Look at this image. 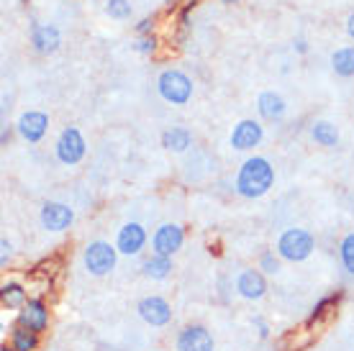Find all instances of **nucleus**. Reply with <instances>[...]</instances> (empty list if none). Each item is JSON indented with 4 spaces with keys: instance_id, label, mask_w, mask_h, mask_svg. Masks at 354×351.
<instances>
[{
    "instance_id": "nucleus-1",
    "label": "nucleus",
    "mask_w": 354,
    "mask_h": 351,
    "mask_svg": "<svg viewBox=\"0 0 354 351\" xmlns=\"http://www.w3.org/2000/svg\"><path fill=\"white\" fill-rule=\"evenodd\" d=\"M274 184V167L267 157H259V154H252L241 162V167L236 169V177H234V190L239 198H247V200H257L262 195H267Z\"/></svg>"
},
{
    "instance_id": "nucleus-2",
    "label": "nucleus",
    "mask_w": 354,
    "mask_h": 351,
    "mask_svg": "<svg viewBox=\"0 0 354 351\" xmlns=\"http://www.w3.org/2000/svg\"><path fill=\"white\" fill-rule=\"evenodd\" d=\"M274 252L280 254L283 262L301 264L310 259V254L316 252V236L308 229H285L277 241H274Z\"/></svg>"
},
{
    "instance_id": "nucleus-3",
    "label": "nucleus",
    "mask_w": 354,
    "mask_h": 351,
    "mask_svg": "<svg viewBox=\"0 0 354 351\" xmlns=\"http://www.w3.org/2000/svg\"><path fill=\"white\" fill-rule=\"evenodd\" d=\"M118 264V249L111 241L95 238L82 249V267L93 277H108Z\"/></svg>"
},
{
    "instance_id": "nucleus-4",
    "label": "nucleus",
    "mask_w": 354,
    "mask_h": 351,
    "mask_svg": "<svg viewBox=\"0 0 354 351\" xmlns=\"http://www.w3.org/2000/svg\"><path fill=\"white\" fill-rule=\"evenodd\" d=\"M157 93L169 106H187L193 97V79L183 70H165L157 77Z\"/></svg>"
},
{
    "instance_id": "nucleus-5",
    "label": "nucleus",
    "mask_w": 354,
    "mask_h": 351,
    "mask_svg": "<svg viewBox=\"0 0 354 351\" xmlns=\"http://www.w3.org/2000/svg\"><path fill=\"white\" fill-rule=\"evenodd\" d=\"M85 154H88V141H85L82 131L77 126H64L57 144H54L57 162L64 164V167H75V164H80L82 159H85Z\"/></svg>"
},
{
    "instance_id": "nucleus-6",
    "label": "nucleus",
    "mask_w": 354,
    "mask_h": 351,
    "mask_svg": "<svg viewBox=\"0 0 354 351\" xmlns=\"http://www.w3.org/2000/svg\"><path fill=\"white\" fill-rule=\"evenodd\" d=\"M185 244V229L180 223H160L154 234H151V254H160V256H172L183 249Z\"/></svg>"
},
{
    "instance_id": "nucleus-7",
    "label": "nucleus",
    "mask_w": 354,
    "mask_h": 351,
    "mask_svg": "<svg viewBox=\"0 0 354 351\" xmlns=\"http://www.w3.org/2000/svg\"><path fill=\"white\" fill-rule=\"evenodd\" d=\"M39 223L49 234H64L75 223V208H70L67 202L59 200H46L41 205V211H39Z\"/></svg>"
},
{
    "instance_id": "nucleus-8",
    "label": "nucleus",
    "mask_w": 354,
    "mask_h": 351,
    "mask_svg": "<svg viewBox=\"0 0 354 351\" xmlns=\"http://www.w3.org/2000/svg\"><path fill=\"white\" fill-rule=\"evenodd\" d=\"M262 139H265V126L257 118H241L239 123H234L229 133V144L234 151H254Z\"/></svg>"
},
{
    "instance_id": "nucleus-9",
    "label": "nucleus",
    "mask_w": 354,
    "mask_h": 351,
    "mask_svg": "<svg viewBox=\"0 0 354 351\" xmlns=\"http://www.w3.org/2000/svg\"><path fill=\"white\" fill-rule=\"evenodd\" d=\"M149 244V234L139 220H126L124 226L115 234V249L121 256H136L142 254Z\"/></svg>"
},
{
    "instance_id": "nucleus-10",
    "label": "nucleus",
    "mask_w": 354,
    "mask_h": 351,
    "mask_svg": "<svg viewBox=\"0 0 354 351\" xmlns=\"http://www.w3.org/2000/svg\"><path fill=\"white\" fill-rule=\"evenodd\" d=\"M175 351H216L213 334L201 323H187L175 339Z\"/></svg>"
},
{
    "instance_id": "nucleus-11",
    "label": "nucleus",
    "mask_w": 354,
    "mask_h": 351,
    "mask_svg": "<svg viewBox=\"0 0 354 351\" xmlns=\"http://www.w3.org/2000/svg\"><path fill=\"white\" fill-rule=\"evenodd\" d=\"M49 321H52V310L46 305L44 298H28V303L21 310H18V325H26L28 331L34 334H44L49 328Z\"/></svg>"
},
{
    "instance_id": "nucleus-12",
    "label": "nucleus",
    "mask_w": 354,
    "mask_h": 351,
    "mask_svg": "<svg viewBox=\"0 0 354 351\" xmlns=\"http://www.w3.org/2000/svg\"><path fill=\"white\" fill-rule=\"evenodd\" d=\"M136 313L151 328H165L172 321V305L162 295H147V298H142L139 305H136Z\"/></svg>"
},
{
    "instance_id": "nucleus-13",
    "label": "nucleus",
    "mask_w": 354,
    "mask_h": 351,
    "mask_svg": "<svg viewBox=\"0 0 354 351\" xmlns=\"http://www.w3.org/2000/svg\"><path fill=\"white\" fill-rule=\"evenodd\" d=\"M234 287H236V295L249 303H254V300H262L267 295V274L262 269H254V267H247V269H241L236 274V282H234Z\"/></svg>"
},
{
    "instance_id": "nucleus-14",
    "label": "nucleus",
    "mask_w": 354,
    "mask_h": 351,
    "mask_svg": "<svg viewBox=\"0 0 354 351\" xmlns=\"http://www.w3.org/2000/svg\"><path fill=\"white\" fill-rule=\"evenodd\" d=\"M49 131V115L44 111H26L18 115L16 121V133L26 144H39Z\"/></svg>"
},
{
    "instance_id": "nucleus-15",
    "label": "nucleus",
    "mask_w": 354,
    "mask_h": 351,
    "mask_svg": "<svg viewBox=\"0 0 354 351\" xmlns=\"http://www.w3.org/2000/svg\"><path fill=\"white\" fill-rule=\"evenodd\" d=\"M31 46H34L36 54H41V57H49L54 54L59 46H62V34H59V28L52 26V23H41V21H34L31 23Z\"/></svg>"
},
{
    "instance_id": "nucleus-16",
    "label": "nucleus",
    "mask_w": 354,
    "mask_h": 351,
    "mask_svg": "<svg viewBox=\"0 0 354 351\" xmlns=\"http://www.w3.org/2000/svg\"><path fill=\"white\" fill-rule=\"evenodd\" d=\"M257 113L262 121L277 123V121H283L285 113H288V103H285V97L280 95V93L265 90V93L257 95Z\"/></svg>"
},
{
    "instance_id": "nucleus-17",
    "label": "nucleus",
    "mask_w": 354,
    "mask_h": 351,
    "mask_svg": "<svg viewBox=\"0 0 354 351\" xmlns=\"http://www.w3.org/2000/svg\"><path fill=\"white\" fill-rule=\"evenodd\" d=\"M193 146V131L185 126H172L162 133V149L172 151V154H185Z\"/></svg>"
},
{
    "instance_id": "nucleus-18",
    "label": "nucleus",
    "mask_w": 354,
    "mask_h": 351,
    "mask_svg": "<svg viewBox=\"0 0 354 351\" xmlns=\"http://www.w3.org/2000/svg\"><path fill=\"white\" fill-rule=\"evenodd\" d=\"M342 298H344V290H337V292H328V295H324V298L316 303V305L310 307L308 313V328L313 323H321V321H328V318L337 313L339 303H342Z\"/></svg>"
},
{
    "instance_id": "nucleus-19",
    "label": "nucleus",
    "mask_w": 354,
    "mask_h": 351,
    "mask_svg": "<svg viewBox=\"0 0 354 351\" xmlns=\"http://www.w3.org/2000/svg\"><path fill=\"white\" fill-rule=\"evenodd\" d=\"M0 303L8 310H21L28 303V290L16 280H8L0 285Z\"/></svg>"
},
{
    "instance_id": "nucleus-20",
    "label": "nucleus",
    "mask_w": 354,
    "mask_h": 351,
    "mask_svg": "<svg viewBox=\"0 0 354 351\" xmlns=\"http://www.w3.org/2000/svg\"><path fill=\"white\" fill-rule=\"evenodd\" d=\"M172 269H175L172 259H169V256H160V254H151L149 259H144V264H142V274L147 280H154V282L167 280L169 274H172Z\"/></svg>"
},
{
    "instance_id": "nucleus-21",
    "label": "nucleus",
    "mask_w": 354,
    "mask_h": 351,
    "mask_svg": "<svg viewBox=\"0 0 354 351\" xmlns=\"http://www.w3.org/2000/svg\"><path fill=\"white\" fill-rule=\"evenodd\" d=\"M310 139L316 141L319 146H326V149H334L339 146V129L331 121H313L310 123Z\"/></svg>"
},
{
    "instance_id": "nucleus-22",
    "label": "nucleus",
    "mask_w": 354,
    "mask_h": 351,
    "mask_svg": "<svg viewBox=\"0 0 354 351\" xmlns=\"http://www.w3.org/2000/svg\"><path fill=\"white\" fill-rule=\"evenodd\" d=\"M331 70L344 79L354 77V46H342L331 54Z\"/></svg>"
},
{
    "instance_id": "nucleus-23",
    "label": "nucleus",
    "mask_w": 354,
    "mask_h": 351,
    "mask_svg": "<svg viewBox=\"0 0 354 351\" xmlns=\"http://www.w3.org/2000/svg\"><path fill=\"white\" fill-rule=\"evenodd\" d=\"M10 346L13 351H36L39 349V334L28 331L26 325H13L10 328Z\"/></svg>"
},
{
    "instance_id": "nucleus-24",
    "label": "nucleus",
    "mask_w": 354,
    "mask_h": 351,
    "mask_svg": "<svg viewBox=\"0 0 354 351\" xmlns=\"http://www.w3.org/2000/svg\"><path fill=\"white\" fill-rule=\"evenodd\" d=\"M339 262L354 277V231L339 241Z\"/></svg>"
},
{
    "instance_id": "nucleus-25",
    "label": "nucleus",
    "mask_w": 354,
    "mask_h": 351,
    "mask_svg": "<svg viewBox=\"0 0 354 351\" xmlns=\"http://www.w3.org/2000/svg\"><path fill=\"white\" fill-rule=\"evenodd\" d=\"M257 269H262L265 274H280L283 269V259L277 252H262L259 254V262H257Z\"/></svg>"
},
{
    "instance_id": "nucleus-26",
    "label": "nucleus",
    "mask_w": 354,
    "mask_h": 351,
    "mask_svg": "<svg viewBox=\"0 0 354 351\" xmlns=\"http://www.w3.org/2000/svg\"><path fill=\"white\" fill-rule=\"evenodd\" d=\"M131 0H106V13L115 21L131 18Z\"/></svg>"
},
{
    "instance_id": "nucleus-27",
    "label": "nucleus",
    "mask_w": 354,
    "mask_h": 351,
    "mask_svg": "<svg viewBox=\"0 0 354 351\" xmlns=\"http://www.w3.org/2000/svg\"><path fill=\"white\" fill-rule=\"evenodd\" d=\"M133 52L139 54H154L157 52V46H160V39L151 34V36H136V41H133Z\"/></svg>"
},
{
    "instance_id": "nucleus-28",
    "label": "nucleus",
    "mask_w": 354,
    "mask_h": 351,
    "mask_svg": "<svg viewBox=\"0 0 354 351\" xmlns=\"http://www.w3.org/2000/svg\"><path fill=\"white\" fill-rule=\"evenodd\" d=\"M154 28H157V18L154 16H147V18H142L139 23H133L136 36H151L154 34Z\"/></svg>"
},
{
    "instance_id": "nucleus-29",
    "label": "nucleus",
    "mask_w": 354,
    "mask_h": 351,
    "mask_svg": "<svg viewBox=\"0 0 354 351\" xmlns=\"http://www.w3.org/2000/svg\"><path fill=\"white\" fill-rule=\"evenodd\" d=\"M13 254H16L13 244H10L8 238H0V267H8L13 262Z\"/></svg>"
},
{
    "instance_id": "nucleus-30",
    "label": "nucleus",
    "mask_w": 354,
    "mask_h": 351,
    "mask_svg": "<svg viewBox=\"0 0 354 351\" xmlns=\"http://www.w3.org/2000/svg\"><path fill=\"white\" fill-rule=\"evenodd\" d=\"M252 328L257 331V336L262 339V341H265V339H270V323H267V321L262 316H254V318H252Z\"/></svg>"
},
{
    "instance_id": "nucleus-31",
    "label": "nucleus",
    "mask_w": 354,
    "mask_h": 351,
    "mask_svg": "<svg viewBox=\"0 0 354 351\" xmlns=\"http://www.w3.org/2000/svg\"><path fill=\"white\" fill-rule=\"evenodd\" d=\"M292 52H295V54H308V41H306L303 36H295V39H292Z\"/></svg>"
},
{
    "instance_id": "nucleus-32",
    "label": "nucleus",
    "mask_w": 354,
    "mask_h": 351,
    "mask_svg": "<svg viewBox=\"0 0 354 351\" xmlns=\"http://www.w3.org/2000/svg\"><path fill=\"white\" fill-rule=\"evenodd\" d=\"M13 131H16V126H3V131H0V146H8V141H10V136H13Z\"/></svg>"
},
{
    "instance_id": "nucleus-33",
    "label": "nucleus",
    "mask_w": 354,
    "mask_h": 351,
    "mask_svg": "<svg viewBox=\"0 0 354 351\" xmlns=\"http://www.w3.org/2000/svg\"><path fill=\"white\" fill-rule=\"evenodd\" d=\"M346 36L354 41V13H349V18H346Z\"/></svg>"
},
{
    "instance_id": "nucleus-34",
    "label": "nucleus",
    "mask_w": 354,
    "mask_h": 351,
    "mask_svg": "<svg viewBox=\"0 0 354 351\" xmlns=\"http://www.w3.org/2000/svg\"><path fill=\"white\" fill-rule=\"evenodd\" d=\"M218 3H223V6H234V3H239V0H218Z\"/></svg>"
},
{
    "instance_id": "nucleus-35",
    "label": "nucleus",
    "mask_w": 354,
    "mask_h": 351,
    "mask_svg": "<svg viewBox=\"0 0 354 351\" xmlns=\"http://www.w3.org/2000/svg\"><path fill=\"white\" fill-rule=\"evenodd\" d=\"M0 351H13V346H10V343H3V346H0Z\"/></svg>"
}]
</instances>
